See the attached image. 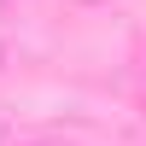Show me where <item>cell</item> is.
Returning a JSON list of instances; mask_svg holds the SVG:
<instances>
[{"instance_id":"cell-1","label":"cell","mask_w":146,"mask_h":146,"mask_svg":"<svg viewBox=\"0 0 146 146\" xmlns=\"http://www.w3.org/2000/svg\"><path fill=\"white\" fill-rule=\"evenodd\" d=\"M135 94H140V111H146V70H140V82H135Z\"/></svg>"},{"instance_id":"cell-2","label":"cell","mask_w":146,"mask_h":146,"mask_svg":"<svg viewBox=\"0 0 146 146\" xmlns=\"http://www.w3.org/2000/svg\"><path fill=\"white\" fill-rule=\"evenodd\" d=\"M0 146H6V123H0Z\"/></svg>"},{"instance_id":"cell-3","label":"cell","mask_w":146,"mask_h":146,"mask_svg":"<svg viewBox=\"0 0 146 146\" xmlns=\"http://www.w3.org/2000/svg\"><path fill=\"white\" fill-rule=\"evenodd\" d=\"M0 53H6V47H0Z\"/></svg>"}]
</instances>
